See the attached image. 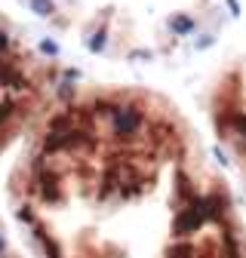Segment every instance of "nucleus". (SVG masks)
Returning a JSON list of instances; mask_svg holds the SVG:
<instances>
[{"instance_id": "1", "label": "nucleus", "mask_w": 246, "mask_h": 258, "mask_svg": "<svg viewBox=\"0 0 246 258\" xmlns=\"http://www.w3.org/2000/svg\"><path fill=\"white\" fill-rule=\"evenodd\" d=\"M212 123L222 142L219 157H228L246 190V64H237L222 77L212 102Z\"/></svg>"}, {"instance_id": "6", "label": "nucleus", "mask_w": 246, "mask_h": 258, "mask_svg": "<svg viewBox=\"0 0 246 258\" xmlns=\"http://www.w3.org/2000/svg\"><path fill=\"white\" fill-rule=\"evenodd\" d=\"M102 46H105V34H96V37L89 40V49L92 52H102Z\"/></svg>"}, {"instance_id": "2", "label": "nucleus", "mask_w": 246, "mask_h": 258, "mask_svg": "<svg viewBox=\"0 0 246 258\" xmlns=\"http://www.w3.org/2000/svg\"><path fill=\"white\" fill-rule=\"evenodd\" d=\"M37 240L43 243V252H46L49 258H61V249H58V243H55V240H49V234H46L43 228H37Z\"/></svg>"}, {"instance_id": "5", "label": "nucleus", "mask_w": 246, "mask_h": 258, "mask_svg": "<svg viewBox=\"0 0 246 258\" xmlns=\"http://www.w3.org/2000/svg\"><path fill=\"white\" fill-rule=\"evenodd\" d=\"M40 52L43 55H58V43L55 40H40Z\"/></svg>"}, {"instance_id": "7", "label": "nucleus", "mask_w": 246, "mask_h": 258, "mask_svg": "<svg viewBox=\"0 0 246 258\" xmlns=\"http://www.w3.org/2000/svg\"><path fill=\"white\" fill-rule=\"evenodd\" d=\"M4 252H7V240H4V234H0V258H4Z\"/></svg>"}, {"instance_id": "3", "label": "nucleus", "mask_w": 246, "mask_h": 258, "mask_svg": "<svg viewBox=\"0 0 246 258\" xmlns=\"http://www.w3.org/2000/svg\"><path fill=\"white\" fill-rule=\"evenodd\" d=\"M28 7L37 16H52V0H28Z\"/></svg>"}, {"instance_id": "4", "label": "nucleus", "mask_w": 246, "mask_h": 258, "mask_svg": "<svg viewBox=\"0 0 246 258\" xmlns=\"http://www.w3.org/2000/svg\"><path fill=\"white\" fill-rule=\"evenodd\" d=\"M19 221H25V224H34V228H40V224H37V218H34V212H31L28 206H22V209H19Z\"/></svg>"}]
</instances>
